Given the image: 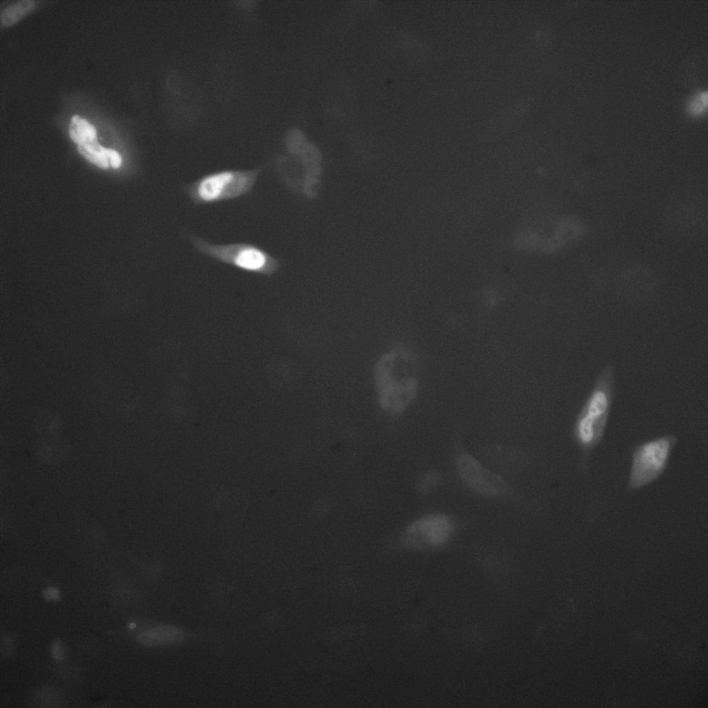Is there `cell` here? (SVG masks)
Wrapping results in <instances>:
<instances>
[{
	"mask_svg": "<svg viewBox=\"0 0 708 708\" xmlns=\"http://www.w3.org/2000/svg\"><path fill=\"white\" fill-rule=\"evenodd\" d=\"M615 389V366L609 362L597 375L575 420L573 435L585 453L594 449L604 436L614 400Z\"/></svg>",
	"mask_w": 708,
	"mask_h": 708,
	"instance_id": "obj_2",
	"label": "cell"
},
{
	"mask_svg": "<svg viewBox=\"0 0 708 708\" xmlns=\"http://www.w3.org/2000/svg\"><path fill=\"white\" fill-rule=\"evenodd\" d=\"M188 239L202 254L245 272L270 276L279 268L277 258L252 243H215L195 234H189Z\"/></svg>",
	"mask_w": 708,
	"mask_h": 708,
	"instance_id": "obj_4",
	"label": "cell"
},
{
	"mask_svg": "<svg viewBox=\"0 0 708 708\" xmlns=\"http://www.w3.org/2000/svg\"><path fill=\"white\" fill-rule=\"evenodd\" d=\"M250 503V494L240 487L221 485L212 490V505L230 532L240 534Z\"/></svg>",
	"mask_w": 708,
	"mask_h": 708,
	"instance_id": "obj_7",
	"label": "cell"
},
{
	"mask_svg": "<svg viewBox=\"0 0 708 708\" xmlns=\"http://www.w3.org/2000/svg\"><path fill=\"white\" fill-rule=\"evenodd\" d=\"M308 143L306 136L299 129L293 128L288 131L286 136V145L288 151L293 156L298 157Z\"/></svg>",
	"mask_w": 708,
	"mask_h": 708,
	"instance_id": "obj_12",
	"label": "cell"
},
{
	"mask_svg": "<svg viewBox=\"0 0 708 708\" xmlns=\"http://www.w3.org/2000/svg\"><path fill=\"white\" fill-rule=\"evenodd\" d=\"M454 525L451 519L441 514L421 517L411 523L403 534V542L409 548L427 549L444 545L451 537Z\"/></svg>",
	"mask_w": 708,
	"mask_h": 708,
	"instance_id": "obj_6",
	"label": "cell"
},
{
	"mask_svg": "<svg viewBox=\"0 0 708 708\" xmlns=\"http://www.w3.org/2000/svg\"><path fill=\"white\" fill-rule=\"evenodd\" d=\"M71 139L77 144L79 152L88 160L99 167L106 169L110 159L116 151L103 147L97 141L96 130L88 122L77 124L71 134Z\"/></svg>",
	"mask_w": 708,
	"mask_h": 708,
	"instance_id": "obj_9",
	"label": "cell"
},
{
	"mask_svg": "<svg viewBox=\"0 0 708 708\" xmlns=\"http://www.w3.org/2000/svg\"><path fill=\"white\" fill-rule=\"evenodd\" d=\"M260 171L259 168L230 169L211 172L187 185L185 192L194 204L199 205L236 199L252 191Z\"/></svg>",
	"mask_w": 708,
	"mask_h": 708,
	"instance_id": "obj_3",
	"label": "cell"
},
{
	"mask_svg": "<svg viewBox=\"0 0 708 708\" xmlns=\"http://www.w3.org/2000/svg\"><path fill=\"white\" fill-rule=\"evenodd\" d=\"M456 467L463 481L478 494L488 496H506L510 491L503 478L483 467L467 454H463L458 458Z\"/></svg>",
	"mask_w": 708,
	"mask_h": 708,
	"instance_id": "obj_8",
	"label": "cell"
},
{
	"mask_svg": "<svg viewBox=\"0 0 708 708\" xmlns=\"http://www.w3.org/2000/svg\"><path fill=\"white\" fill-rule=\"evenodd\" d=\"M440 483V476L436 472L423 474L418 482V489L422 493H428L435 490Z\"/></svg>",
	"mask_w": 708,
	"mask_h": 708,
	"instance_id": "obj_13",
	"label": "cell"
},
{
	"mask_svg": "<svg viewBox=\"0 0 708 708\" xmlns=\"http://www.w3.org/2000/svg\"><path fill=\"white\" fill-rule=\"evenodd\" d=\"M52 655L56 660H62L65 656V650L59 640H56L52 645Z\"/></svg>",
	"mask_w": 708,
	"mask_h": 708,
	"instance_id": "obj_14",
	"label": "cell"
},
{
	"mask_svg": "<svg viewBox=\"0 0 708 708\" xmlns=\"http://www.w3.org/2000/svg\"><path fill=\"white\" fill-rule=\"evenodd\" d=\"M374 377L380 407L392 414L401 413L417 390L414 355L404 346L393 348L378 360Z\"/></svg>",
	"mask_w": 708,
	"mask_h": 708,
	"instance_id": "obj_1",
	"label": "cell"
},
{
	"mask_svg": "<svg viewBox=\"0 0 708 708\" xmlns=\"http://www.w3.org/2000/svg\"><path fill=\"white\" fill-rule=\"evenodd\" d=\"M44 597L47 600L56 601L59 599L60 593L59 590L55 587H48L43 593Z\"/></svg>",
	"mask_w": 708,
	"mask_h": 708,
	"instance_id": "obj_15",
	"label": "cell"
},
{
	"mask_svg": "<svg viewBox=\"0 0 708 708\" xmlns=\"http://www.w3.org/2000/svg\"><path fill=\"white\" fill-rule=\"evenodd\" d=\"M182 637V631L170 626L156 627L142 631L138 635V640L146 646H155L175 642L180 640Z\"/></svg>",
	"mask_w": 708,
	"mask_h": 708,
	"instance_id": "obj_10",
	"label": "cell"
},
{
	"mask_svg": "<svg viewBox=\"0 0 708 708\" xmlns=\"http://www.w3.org/2000/svg\"><path fill=\"white\" fill-rule=\"evenodd\" d=\"M35 6L33 0H19L7 6L0 14L1 24L4 26L13 24L32 10Z\"/></svg>",
	"mask_w": 708,
	"mask_h": 708,
	"instance_id": "obj_11",
	"label": "cell"
},
{
	"mask_svg": "<svg viewBox=\"0 0 708 708\" xmlns=\"http://www.w3.org/2000/svg\"><path fill=\"white\" fill-rule=\"evenodd\" d=\"M676 442L674 435L668 434L637 446L633 454L628 488L637 490L657 480L665 471Z\"/></svg>",
	"mask_w": 708,
	"mask_h": 708,
	"instance_id": "obj_5",
	"label": "cell"
}]
</instances>
